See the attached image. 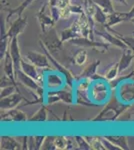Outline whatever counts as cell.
<instances>
[{
	"mask_svg": "<svg viewBox=\"0 0 134 150\" xmlns=\"http://www.w3.org/2000/svg\"><path fill=\"white\" fill-rule=\"evenodd\" d=\"M94 33H96L102 40L105 41V42L108 43V44L114 45V46L121 48V49H123V50L126 49V48H128L127 45H126L120 38L117 37L115 34L114 35L111 34L109 31H100V30H95L94 29Z\"/></svg>",
	"mask_w": 134,
	"mask_h": 150,
	"instance_id": "cell-15",
	"label": "cell"
},
{
	"mask_svg": "<svg viewBox=\"0 0 134 150\" xmlns=\"http://www.w3.org/2000/svg\"><path fill=\"white\" fill-rule=\"evenodd\" d=\"M129 104H124L120 102V104H116L115 106L113 104H108L103 110L99 113L96 117L92 119L94 122H103V121H114L118 118V116L125 111L129 107Z\"/></svg>",
	"mask_w": 134,
	"mask_h": 150,
	"instance_id": "cell-3",
	"label": "cell"
},
{
	"mask_svg": "<svg viewBox=\"0 0 134 150\" xmlns=\"http://www.w3.org/2000/svg\"><path fill=\"white\" fill-rule=\"evenodd\" d=\"M128 18H129V21L132 18H134V5L132 6V8L130 9V11L128 12Z\"/></svg>",
	"mask_w": 134,
	"mask_h": 150,
	"instance_id": "cell-42",
	"label": "cell"
},
{
	"mask_svg": "<svg viewBox=\"0 0 134 150\" xmlns=\"http://www.w3.org/2000/svg\"><path fill=\"white\" fill-rule=\"evenodd\" d=\"M9 53L10 56L13 60L14 67H15V73L18 70L21 69V61H22V56H21L20 48H19V43H18V38L13 37L10 40V44H9Z\"/></svg>",
	"mask_w": 134,
	"mask_h": 150,
	"instance_id": "cell-14",
	"label": "cell"
},
{
	"mask_svg": "<svg viewBox=\"0 0 134 150\" xmlns=\"http://www.w3.org/2000/svg\"><path fill=\"white\" fill-rule=\"evenodd\" d=\"M125 21H129L128 12L114 11L107 15L106 24L104 26H105V27H112V26H115L119 23L125 22Z\"/></svg>",
	"mask_w": 134,
	"mask_h": 150,
	"instance_id": "cell-18",
	"label": "cell"
},
{
	"mask_svg": "<svg viewBox=\"0 0 134 150\" xmlns=\"http://www.w3.org/2000/svg\"><path fill=\"white\" fill-rule=\"evenodd\" d=\"M87 61V51L84 49L79 50L73 57V62L77 66H83Z\"/></svg>",
	"mask_w": 134,
	"mask_h": 150,
	"instance_id": "cell-32",
	"label": "cell"
},
{
	"mask_svg": "<svg viewBox=\"0 0 134 150\" xmlns=\"http://www.w3.org/2000/svg\"><path fill=\"white\" fill-rule=\"evenodd\" d=\"M2 121H10V122H26L27 121V116L20 109L13 108L10 109L7 113H5L1 117Z\"/></svg>",
	"mask_w": 134,
	"mask_h": 150,
	"instance_id": "cell-19",
	"label": "cell"
},
{
	"mask_svg": "<svg viewBox=\"0 0 134 150\" xmlns=\"http://www.w3.org/2000/svg\"><path fill=\"white\" fill-rule=\"evenodd\" d=\"M10 40L11 39L8 37H1V43H0V59L1 60L4 59L7 51H8Z\"/></svg>",
	"mask_w": 134,
	"mask_h": 150,
	"instance_id": "cell-34",
	"label": "cell"
},
{
	"mask_svg": "<svg viewBox=\"0 0 134 150\" xmlns=\"http://www.w3.org/2000/svg\"><path fill=\"white\" fill-rule=\"evenodd\" d=\"M15 79H16V82H18L19 84L23 85L24 87H26L28 90L33 91V92L35 93V95L37 96L41 101L43 100L44 92H45V87L40 85L35 79L28 76L27 74H25L21 69L18 70L15 73Z\"/></svg>",
	"mask_w": 134,
	"mask_h": 150,
	"instance_id": "cell-4",
	"label": "cell"
},
{
	"mask_svg": "<svg viewBox=\"0 0 134 150\" xmlns=\"http://www.w3.org/2000/svg\"><path fill=\"white\" fill-rule=\"evenodd\" d=\"M92 18H93L94 22L102 24V25H105L106 20H107V14L96 4V8H95L93 17Z\"/></svg>",
	"mask_w": 134,
	"mask_h": 150,
	"instance_id": "cell-29",
	"label": "cell"
},
{
	"mask_svg": "<svg viewBox=\"0 0 134 150\" xmlns=\"http://www.w3.org/2000/svg\"><path fill=\"white\" fill-rule=\"evenodd\" d=\"M3 71L4 74L8 75L9 77H11L13 80H16L15 79V67H14V63L13 60L10 56V53L9 51H7L5 57L3 59Z\"/></svg>",
	"mask_w": 134,
	"mask_h": 150,
	"instance_id": "cell-22",
	"label": "cell"
},
{
	"mask_svg": "<svg viewBox=\"0 0 134 150\" xmlns=\"http://www.w3.org/2000/svg\"><path fill=\"white\" fill-rule=\"evenodd\" d=\"M94 2L99 7H100L102 10L105 12L107 15L115 11V9H114V6H113V4H112L111 0H94Z\"/></svg>",
	"mask_w": 134,
	"mask_h": 150,
	"instance_id": "cell-30",
	"label": "cell"
},
{
	"mask_svg": "<svg viewBox=\"0 0 134 150\" xmlns=\"http://www.w3.org/2000/svg\"><path fill=\"white\" fill-rule=\"evenodd\" d=\"M92 79L90 78H80L77 79L76 84L74 85L75 102L86 106H94L89 95V88L91 85Z\"/></svg>",
	"mask_w": 134,
	"mask_h": 150,
	"instance_id": "cell-2",
	"label": "cell"
},
{
	"mask_svg": "<svg viewBox=\"0 0 134 150\" xmlns=\"http://www.w3.org/2000/svg\"><path fill=\"white\" fill-rule=\"evenodd\" d=\"M26 60L29 62H31L35 66H37L40 69H46L50 70L52 68V65H51L49 59H48L47 55L45 53H39L35 51H28L25 54Z\"/></svg>",
	"mask_w": 134,
	"mask_h": 150,
	"instance_id": "cell-9",
	"label": "cell"
},
{
	"mask_svg": "<svg viewBox=\"0 0 134 150\" xmlns=\"http://www.w3.org/2000/svg\"><path fill=\"white\" fill-rule=\"evenodd\" d=\"M99 64H100V61H99V60H96V61L92 62V63L90 64L89 66H87L86 68L84 69V71L79 75L77 79H80V78H90V79H93V77L97 74L96 71H97V68H98Z\"/></svg>",
	"mask_w": 134,
	"mask_h": 150,
	"instance_id": "cell-23",
	"label": "cell"
},
{
	"mask_svg": "<svg viewBox=\"0 0 134 150\" xmlns=\"http://www.w3.org/2000/svg\"><path fill=\"white\" fill-rule=\"evenodd\" d=\"M47 117H48L47 108H46L45 105H42L39 109L29 118L28 121L29 122H45V121H47Z\"/></svg>",
	"mask_w": 134,
	"mask_h": 150,
	"instance_id": "cell-25",
	"label": "cell"
},
{
	"mask_svg": "<svg viewBox=\"0 0 134 150\" xmlns=\"http://www.w3.org/2000/svg\"><path fill=\"white\" fill-rule=\"evenodd\" d=\"M132 33H133V35H134V31H133V32H132Z\"/></svg>",
	"mask_w": 134,
	"mask_h": 150,
	"instance_id": "cell-45",
	"label": "cell"
},
{
	"mask_svg": "<svg viewBox=\"0 0 134 150\" xmlns=\"http://www.w3.org/2000/svg\"><path fill=\"white\" fill-rule=\"evenodd\" d=\"M107 139L110 140L112 143L120 147L121 149H129L128 141L126 136H119V135H109V136H105Z\"/></svg>",
	"mask_w": 134,
	"mask_h": 150,
	"instance_id": "cell-26",
	"label": "cell"
},
{
	"mask_svg": "<svg viewBox=\"0 0 134 150\" xmlns=\"http://www.w3.org/2000/svg\"><path fill=\"white\" fill-rule=\"evenodd\" d=\"M53 142H54L55 149L63 150V149H67L68 147V140L67 137L65 136H60V135L59 136H54Z\"/></svg>",
	"mask_w": 134,
	"mask_h": 150,
	"instance_id": "cell-33",
	"label": "cell"
},
{
	"mask_svg": "<svg viewBox=\"0 0 134 150\" xmlns=\"http://www.w3.org/2000/svg\"><path fill=\"white\" fill-rule=\"evenodd\" d=\"M46 136H42V135H35L34 136V141H35V148L36 149H41L42 145L44 143Z\"/></svg>",
	"mask_w": 134,
	"mask_h": 150,
	"instance_id": "cell-39",
	"label": "cell"
},
{
	"mask_svg": "<svg viewBox=\"0 0 134 150\" xmlns=\"http://www.w3.org/2000/svg\"><path fill=\"white\" fill-rule=\"evenodd\" d=\"M133 60H134V52L130 48L124 49L122 55H121L120 60H119V62H118L119 72H120V74H122L125 70H127L129 67H130Z\"/></svg>",
	"mask_w": 134,
	"mask_h": 150,
	"instance_id": "cell-20",
	"label": "cell"
},
{
	"mask_svg": "<svg viewBox=\"0 0 134 150\" xmlns=\"http://www.w3.org/2000/svg\"><path fill=\"white\" fill-rule=\"evenodd\" d=\"M52 29H50V30H48L47 32H46L48 35L44 38V45L53 54L54 51L58 50L60 47H61L62 42H61V40H60V37L58 38V36L56 35L55 31L53 32V34H51V33H52Z\"/></svg>",
	"mask_w": 134,
	"mask_h": 150,
	"instance_id": "cell-17",
	"label": "cell"
},
{
	"mask_svg": "<svg viewBox=\"0 0 134 150\" xmlns=\"http://www.w3.org/2000/svg\"><path fill=\"white\" fill-rule=\"evenodd\" d=\"M71 43L74 45H77V46L93 48V49H96L97 51H98L99 49L102 50V52H105L108 50V43H106L105 41L97 42V41H94V39L83 37V36H80V37H77V38L72 39Z\"/></svg>",
	"mask_w": 134,
	"mask_h": 150,
	"instance_id": "cell-10",
	"label": "cell"
},
{
	"mask_svg": "<svg viewBox=\"0 0 134 150\" xmlns=\"http://www.w3.org/2000/svg\"><path fill=\"white\" fill-rule=\"evenodd\" d=\"M16 90H17V85H10V86L4 87V88H1V94H0L1 98L11 95L14 92H16Z\"/></svg>",
	"mask_w": 134,
	"mask_h": 150,
	"instance_id": "cell-36",
	"label": "cell"
},
{
	"mask_svg": "<svg viewBox=\"0 0 134 150\" xmlns=\"http://www.w3.org/2000/svg\"><path fill=\"white\" fill-rule=\"evenodd\" d=\"M28 23V19L27 17H22V16H18L15 20L13 21L10 26H9L8 30L6 32V35L4 37H8L12 39L13 37H17L19 34L23 32L25 30L26 26Z\"/></svg>",
	"mask_w": 134,
	"mask_h": 150,
	"instance_id": "cell-12",
	"label": "cell"
},
{
	"mask_svg": "<svg viewBox=\"0 0 134 150\" xmlns=\"http://www.w3.org/2000/svg\"><path fill=\"white\" fill-rule=\"evenodd\" d=\"M53 139H54V136L46 137L44 143H43V145H42V149H55Z\"/></svg>",
	"mask_w": 134,
	"mask_h": 150,
	"instance_id": "cell-38",
	"label": "cell"
},
{
	"mask_svg": "<svg viewBox=\"0 0 134 150\" xmlns=\"http://www.w3.org/2000/svg\"><path fill=\"white\" fill-rule=\"evenodd\" d=\"M67 85L64 75L58 71H48L45 74L44 87L46 90H59Z\"/></svg>",
	"mask_w": 134,
	"mask_h": 150,
	"instance_id": "cell-8",
	"label": "cell"
},
{
	"mask_svg": "<svg viewBox=\"0 0 134 150\" xmlns=\"http://www.w3.org/2000/svg\"><path fill=\"white\" fill-rule=\"evenodd\" d=\"M106 29H107V30H109V31H111V32H113L114 34L117 36V37L120 38V39L122 40L126 45H127L128 48H130V49L134 52V37H129V36L122 35L121 33H119V32H117V31H115V30H113L111 27H106Z\"/></svg>",
	"mask_w": 134,
	"mask_h": 150,
	"instance_id": "cell-31",
	"label": "cell"
},
{
	"mask_svg": "<svg viewBox=\"0 0 134 150\" xmlns=\"http://www.w3.org/2000/svg\"><path fill=\"white\" fill-rule=\"evenodd\" d=\"M40 68H38L37 66H35L34 64H32L31 62L27 61V60L22 59L21 61V70L24 72L25 74H27L28 76L32 77L35 79L40 85L44 86V82H45V74H43L42 72L39 71Z\"/></svg>",
	"mask_w": 134,
	"mask_h": 150,
	"instance_id": "cell-11",
	"label": "cell"
},
{
	"mask_svg": "<svg viewBox=\"0 0 134 150\" xmlns=\"http://www.w3.org/2000/svg\"><path fill=\"white\" fill-rule=\"evenodd\" d=\"M118 74H120V72H119V65L118 62H116V63L112 64L109 67V69L105 72V75L103 76V78L108 82H111L117 78Z\"/></svg>",
	"mask_w": 134,
	"mask_h": 150,
	"instance_id": "cell-28",
	"label": "cell"
},
{
	"mask_svg": "<svg viewBox=\"0 0 134 150\" xmlns=\"http://www.w3.org/2000/svg\"><path fill=\"white\" fill-rule=\"evenodd\" d=\"M130 21H131V22H132V23L134 24V18H132V19H131V20H130Z\"/></svg>",
	"mask_w": 134,
	"mask_h": 150,
	"instance_id": "cell-44",
	"label": "cell"
},
{
	"mask_svg": "<svg viewBox=\"0 0 134 150\" xmlns=\"http://www.w3.org/2000/svg\"><path fill=\"white\" fill-rule=\"evenodd\" d=\"M75 139L77 141V144H78L80 149H85V150H89L92 149L91 146H90L89 142L87 141V139L83 136H75Z\"/></svg>",
	"mask_w": 134,
	"mask_h": 150,
	"instance_id": "cell-35",
	"label": "cell"
},
{
	"mask_svg": "<svg viewBox=\"0 0 134 150\" xmlns=\"http://www.w3.org/2000/svg\"><path fill=\"white\" fill-rule=\"evenodd\" d=\"M32 2H34V0H24L22 3L20 4L18 7L13 9H9L8 10V16H7V19L10 18L12 15H17V16H21L24 10H26V8L30 5Z\"/></svg>",
	"mask_w": 134,
	"mask_h": 150,
	"instance_id": "cell-27",
	"label": "cell"
},
{
	"mask_svg": "<svg viewBox=\"0 0 134 150\" xmlns=\"http://www.w3.org/2000/svg\"><path fill=\"white\" fill-rule=\"evenodd\" d=\"M20 144L16 141L15 138L10 136H2L1 137V149L7 150H16L20 149Z\"/></svg>",
	"mask_w": 134,
	"mask_h": 150,
	"instance_id": "cell-24",
	"label": "cell"
},
{
	"mask_svg": "<svg viewBox=\"0 0 134 150\" xmlns=\"http://www.w3.org/2000/svg\"><path fill=\"white\" fill-rule=\"evenodd\" d=\"M113 1L117 2V3H119V4H122V5H125V6L128 5L127 0H113Z\"/></svg>",
	"mask_w": 134,
	"mask_h": 150,
	"instance_id": "cell-43",
	"label": "cell"
},
{
	"mask_svg": "<svg viewBox=\"0 0 134 150\" xmlns=\"http://www.w3.org/2000/svg\"><path fill=\"white\" fill-rule=\"evenodd\" d=\"M23 99H25V98L18 92H14L13 94H11V95L1 98V101H0V107H1V110L13 109V108H15L16 106L23 100Z\"/></svg>",
	"mask_w": 134,
	"mask_h": 150,
	"instance_id": "cell-16",
	"label": "cell"
},
{
	"mask_svg": "<svg viewBox=\"0 0 134 150\" xmlns=\"http://www.w3.org/2000/svg\"><path fill=\"white\" fill-rule=\"evenodd\" d=\"M101 141H102V144H103L104 148L107 149V150H120L121 149L120 147L117 146V145L112 143L110 140H108L106 137H102Z\"/></svg>",
	"mask_w": 134,
	"mask_h": 150,
	"instance_id": "cell-37",
	"label": "cell"
},
{
	"mask_svg": "<svg viewBox=\"0 0 134 150\" xmlns=\"http://www.w3.org/2000/svg\"><path fill=\"white\" fill-rule=\"evenodd\" d=\"M80 36H82L81 28H80V25L77 20H75L69 27L63 29L61 32L59 33V37L62 43L67 42V41H71L74 38L80 37Z\"/></svg>",
	"mask_w": 134,
	"mask_h": 150,
	"instance_id": "cell-13",
	"label": "cell"
},
{
	"mask_svg": "<svg viewBox=\"0 0 134 150\" xmlns=\"http://www.w3.org/2000/svg\"><path fill=\"white\" fill-rule=\"evenodd\" d=\"M73 88L69 89H59V90H51L53 93L59 98V101L66 103V104H72L75 102V94Z\"/></svg>",
	"mask_w": 134,
	"mask_h": 150,
	"instance_id": "cell-21",
	"label": "cell"
},
{
	"mask_svg": "<svg viewBox=\"0 0 134 150\" xmlns=\"http://www.w3.org/2000/svg\"><path fill=\"white\" fill-rule=\"evenodd\" d=\"M117 97L120 102L129 104L134 102V81L131 79L123 80L117 87Z\"/></svg>",
	"mask_w": 134,
	"mask_h": 150,
	"instance_id": "cell-7",
	"label": "cell"
},
{
	"mask_svg": "<svg viewBox=\"0 0 134 150\" xmlns=\"http://www.w3.org/2000/svg\"><path fill=\"white\" fill-rule=\"evenodd\" d=\"M70 0H59L58 1V6L59 8H65V7H68L70 5Z\"/></svg>",
	"mask_w": 134,
	"mask_h": 150,
	"instance_id": "cell-41",
	"label": "cell"
},
{
	"mask_svg": "<svg viewBox=\"0 0 134 150\" xmlns=\"http://www.w3.org/2000/svg\"><path fill=\"white\" fill-rule=\"evenodd\" d=\"M110 84L104 78L92 80L89 88L90 99L95 105H104L110 96Z\"/></svg>",
	"mask_w": 134,
	"mask_h": 150,
	"instance_id": "cell-1",
	"label": "cell"
},
{
	"mask_svg": "<svg viewBox=\"0 0 134 150\" xmlns=\"http://www.w3.org/2000/svg\"><path fill=\"white\" fill-rule=\"evenodd\" d=\"M36 17H37L38 21H39L41 30H42L43 33H46L48 30L52 29L54 27V24L56 23L52 17V15H51L49 2H45L41 6L39 11L36 13Z\"/></svg>",
	"mask_w": 134,
	"mask_h": 150,
	"instance_id": "cell-6",
	"label": "cell"
},
{
	"mask_svg": "<svg viewBox=\"0 0 134 150\" xmlns=\"http://www.w3.org/2000/svg\"><path fill=\"white\" fill-rule=\"evenodd\" d=\"M40 44V47L42 48L43 52L45 53L46 55H47L48 59H49L51 65L53 66V68H54L56 71L60 72V73H62L64 75L65 79H66V83L67 85L70 87V88H73V86H74V80L76 79V77L73 75V73L71 71H70L69 69L66 68V66H63L61 63H59V62L57 61V60L55 59L54 57H53V54L51 53L49 50L47 49V47L44 45V43H42V41H40L39 42Z\"/></svg>",
	"mask_w": 134,
	"mask_h": 150,
	"instance_id": "cell-5",
	"label": "cell"
},
{
	"mask_svg": "<svg viewBox=\"0 0 134 150\" xmlns=\"http://www.w3.org/2000/svg\"><path fill=\"white\" fill-rule=\"evenodd\" d=\"M69 8H70V11H71V13L73 14H82V13H84V8L82 6H80V5H77V4H71L70 3V5H69Z\"/></svg>",
	"mask_w": 134,
	"mask_h": 150,
	"instance_id": "cell-40",
	"label": "cell"
}]
</instances>
